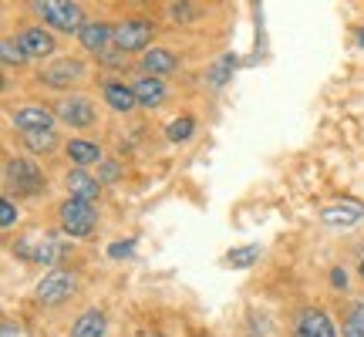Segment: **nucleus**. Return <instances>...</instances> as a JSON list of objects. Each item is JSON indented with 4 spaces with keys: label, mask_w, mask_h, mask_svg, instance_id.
<instances>
[{
    "label": "nucleus",
    "mask_w": 364,
    "mask_h": 337,
    "mask_svg": "<svg viewBox=\"0 0 364 337\" xmlns=\"http://www.w3.org/2000/svg\"><path fill=\"white\" fill-rule=\"evenodd\" d=\"M58 213H61V226H65V233H71V236H88L91 230H95V223H98L95 206L85 203V199H65Z\"/></svg>",
    "instance_id": "1"
},
{
    "label": "nucleus",
    "mask_w": 364,
    "mask_h": 337,
    "mask_svg": "<svg viewBox=\"0 0 364 337\" xmlns=\"http://www.w3.org/2000/svg\"><path fill=\"white\" fill-rule=\"evenodd\" d=\"M14 253L24 257V260H34V263L51 267L54 260L61 257V247H58V240H54L51 233H27L24 240L14 243Z\"/></svg>",
    "instance_id": "2"
},
{
    "label": "nucleus",
    "mask_w": 364,
    "mask_h": 337,
    "mask_svg": "<svg viewBox=\"0 0 364 337\" xmlns=\"http://www.w3.org/2000/svg\"><path fill=\"white\" fill-rule=\"evenodd\" d=\"M38 14L58 31H81V7L71 0H41L34 4Z\"/></svg>",
    "instance_id": "3"
},
{
    "label": "nucleus",
    "mask_w": 364,
    "mask_h": 337,
    "mask_svg": "<svg viewBox=\"0 0 364 337\" xmlns=\"http://www.w3.org/2000/svg\"><path fill=\"white\" fill-rule=\"evenodd\" d=\"M152 24L149 21H142V17H129V21H122V24H115V48H122V51H142V48H149V41H152Z\"/></svg>",
    "instance_id": "4"
},
{
    "label": "nucleus",
    "mask_w": 364,
    "mask_h": 337,
    "mask_svg": "<svg viewBox=\"0 0 364 337\" xmlns=\"http://www.w3.org/2000/svg\"><path fill=\"white\" fill-rule=\"evenodd\" d=\"M7 182H11L21 196H34L41 186H44V176H41V168L34 166V162H27V159H7Z\"/></svg>",
    "instance_id": "5"
},
{
    "label": "nucleus",
    "mask_w": 364,
    "mask_h": 337,
    "mask_svg": "<svg viewBox=\"0 0 364 337\" xmlns=\"http://www.w3.org/2000/svg\"><path fill=\"white\" fill-rule=\"evenodd\" d=\"M75 277H71V273H65V270H54V273H48V277H44V280H41L38 284V290H34V294H38V300L41 304H61V300H68L71 297V294H75Z\"/></svg>",
    "instance_id": "6"
},
{
    "label": "nucleus",
    "mask_w": 364,
    "mask_h": 337,
    "mask_svg": "<svg viewBox=\"0 0 364 337\" xmlns=\"http://www.w3.org/2000/svg\"><path fill=\"white\" fill-rule=\"evenodd\" d=\"M81 71H85V65H81L78 58H61V61H51V65L41 71V81L48 88H71V81H78Z\"/></svg>",
    "instance_id": "7"
},
{
    "label": "nucleus",
    "mask_w": 364,
    "mask_h": 337,
    "mask_svg": "<svg viewBox=\"0 0 364 337\" xmlns=\"http://www.w3.org/2000/svg\"><path fill=\"white\" fill-rule=\"evenodd\" d=\"M14 129H21V135L27 132H54V115L41 105H27L14 112Z\"/></svg>",
    "instance_id": "8"
},
{
    "label": "nucleus",
    "mask_w": 364,
    "mask_h": 337,
    "mask_svg": "<svg viewBox=\"0 0 364 337\" xmlns=\"http://www.w3.org/2000/svg\"><path fill=\"white\" fill-rule=\"evenodd\" d=\"M297 337H338L331 317L317 307H307V311L297 314Z\"/></svg>",
    "instance_id": "9"
},
{
    "label": "nucleus",
    "mask_w": 364,
    "mask_h": 337,
    "mask_svg": "<svg viewBox=\"0 0 364 337\" xmlns=\"http://www.w3.org/2000/svg\"><path fill=\"white\" fill-rule=\"evenodd\" d=\"M58 112H61V118H65L71 129H88L91 122H95V108H91V102L88 98H78V95L65 98Z\"/></svg>",
    "instance_id": "10"
},
{
    "label": "nucleus",
    "mask_w": 364,
    "mask_h": 337,
    "mask_svg": "<svg viewBox=\"0 0 364 337\" xmlns=\"http://www.w3.org/2000/svg\"><path fill=\"white\" fill-rule=\"evenodd\" d=\"M78 41L85 44V48H88V51L102 54L105 48H108V44H115V27L98 24V21H91V24H81Z\"/></svg>",
    "instance_id": "11"
},
{
    "label": "nucleus",
    "mask_w": 364,
    "mask_h": 337,
    "mask_svg": "<svg viewBox=\"0 0 364 337\" xmlns=\"http://www.w3.org/2000/svg\"><path fill=\"white\" fill-rule=\"evenodd\" d=\"M17 41H21V48H24L27 58H48V54L54 51V38L44 27H24Z\"/></svg>",
    "instance_id": "12"
},
{
    "label": "nucleus",
    "mask_w": 364,
    "mask_h": 337,
    "mask_svg": "<svg viewBox=\"0 0 364 337\" xmlns=\"http://www.w3.org/2000/svg\"><path fill=\"white\" fill-rule=\"evenodd\" d=\"M361 220H364V203H354V199H341L338 206L324 209V223H331V226H354Z\"/></svg>",
    "instance_id": "13"
},
{
    "label": "nucleus",
    "mask_w": 364,
    "mask_h": 337,
    "mask_svg": "<svg viewBox=\"0 0 364 337\" xmlns=\"http://www.w3.org/2000/svg\"><path fill=\"white\" fill-rule=\"evenodd\" d=\"M68 189H71V199L95 203V199H98V189H102V179L88 176L85 168H71V176H68Z\"/></svg>",
    "instance_id": "14"
},
{
    "label": "nucleus",
    "mask_w": 364,
    "mask_h": 337,
    "mask_svg": "<svg viewBox=\"0 0 364 337\" xmlns=\"http://www.w3.org/2000/svg\"><path fill=\"white\" fill-rule=\"evenodd\" d=\"M176 68H179V61H176V54L166 51V48H152V51H145V58H142V71L149 75V78L169 75V71H176Z\"/></svg>",
    "instance_id": "15"
},
{
    "label": "nucleus",
    "mask_w": 364,
    "mask_h": 337,
    "mask_svg": "<svg viewBox=\"0 0 364 337\" xmlns=\"http://www.w3.org/2000/svg\"><path fill=\"white\" fill-rule=\"evenodd\" d=\"M105 98H108V105H112L115 112H122V115H129L132 108L139 105L135 88H132V85H122V81H108V85H105Z\"/></svg>",
    "instance_id": "16"
},
{
    "label": "nucleus",
    "mask_w": 364,
    "mask_h": 337,
    "mask_svg": "<svg viewBox=\"0 0 364 337\" xmlns=\"http://www.w3.org/2000/svg\"><path fill=\"white\" fill-rule=\"evenodd\" d=\"M132 88H135L139 105H145V108H156V105L166 102V85H162L159 78H149V75H145V78H139Z\"/></svg>",
    "instance_id": "17"
},
{
    "label": "nucleus",
    "mask_w": 364,
    "mask_h": 337,
    "mask_svg": "<svg viewBox=\"0 0 364 337\" xmlns=\"http://www.w3.org/2000/svg\"><path fill=\"white\" fill-rule=\"evenodd\" d=\"M105 327H108V321H105L102 311H85L78 321L71 324V337H102Z\"/></svg>",
    "instance_id": "18"
},
{
    "label": "nucleus",
    "mask_w": 364,
    "mask_h": 337,
    "mask_svg": "<svg viewBox=\"0 0 364 337\" xmlns=\"http://www.w3.org/2000/svg\"><path fill=\"white\" fill-rule=\"evenodd\" d=\"M68 156L75 159L78 166H91V162H102V149L88 139H71L68 142Z\"/></svg>",
    "instance_id": "19"
},
{
    "label": "nucleus",
    "mask_w": 364,
    "mask_h": 337,
    "mask_svg": "<svg viewBox=\"0 0 364 337\" xmlns=\"http://www.w3.org/2000/svg\"><path fill=\"white\" fill-rule=\"evenodd\" d=\"M21 139H24V145L31 152H54V145H58V135H54V132H27Z\"/></svg>",
    "instance_id": "20"
},
{
    "label": "nucleus",
    "mask_w": 364,
    "mask_h": 337,
    "mask_svg": "<svg viewBox=\"0 0 364 337\" xmlns=\"http://www.w3.org/2000/svg\"><path fill=\"white\" fill-rule=\"evenodd\" d=\"M0 58H4V65H24V48H21V41L14 38H4V44H0Z\"/></svg>",
    "instance_id": "21"
},
{
    "label": "nucleus",
    "mask_w": 364,
    "mask_h": 337,
    "mask_svg": "<svg viewBox=\"0 0 364 337\" xmlns=\"http://www.w3.org/2000/svg\"><path fill=\"white\" fill-rule=\"evenodd\" d=\"M230 71H233V58L226 54V58H220V61L213 65V71H209V85H213V88H223L226 78H230Z\"/></svg>",
    "instance_id": "22"
},
{
    "label": "nucleus",
    "mask_w": 364,
    "mask_h": 337,
    "mask_svg": "<svg viewBox=\"0 0 364 337\" xmlns=\"http://www.w3.org/2000/svg\"><path fill=\"white\" fill-rule=\"evenodd\" d=\"M257 257H260V247H243V250H233V253L226 257V263H230V267H250Z\"/></svg>",
    "instance_id": "23"
},
{
    "label": "nucleus",
    "mask_w": 364,
    "mask_h": 337,
    "mask_svg": "<svg viewBox=\"0 0 364 337\" xmlns=\"http://www.w3.org/2000/svg\"><path fill=\"white\" fill-rule=\"evenodd\" d=\"M166 135H169L172 142H182V139H189V135H193V118H176Z\"/></svg>",
    "instance_id": "24"
},
{
    "label": "nucleus",
    "mask_w": 364,
    "mask_h": 337,
    "mask_svg": "<svg viewBox=\"0 0 364 337\" xmlns=\"http://www.w3.org/2000/svg\"><path fill=\"white\" fill-rule=\"evenodd\" d=\"M98 61L108 68H122L125 65V51H122V48H105V51L98 54Z\"/></svg>",
    "instance_id": "25"
},
{
    "label": "nucleus",
    "mask_w": 364,
    "mask_h": 337,
    "mask_svg": "<svg viewBox=\"0 0 364 337\" xmlns=\"http://www.w3.org/2000/svg\"><path fill=\"white\" fill-rule=\"evenodd\" d=\"M14 223H17V209H14V203L11 199H0V226L11 230Z\"/></svg>",
    "instance_id": "26"
},
{
    "label": "nucleus",
    "mask_w": 364,
    "mask_h": 337,
    "mask_svg": "<svg viewBox=\"0 0 364 337\" xmlns=\"http://www.w3.org/2000/svg\"><path fill=\"white\" fill-rule=\"evenodd\" d=\"M348 324H354L358 331L364 334V304H354L351 307V317H348Z\"/></svg>",
    "instance_id": "27"
},
{
    "label": "nucleus",
    "mask_w": 364,
    "mask_h": 337,
    "mask_svg": "<svg viewBox=\"0 0 364 337\" xmlns=\"http://www.w3.org/2000/svg\"><path fill=\"white\" fill-rule=\"evenodd\" d=\"M132 247H135L132 240H125V243H112V247H108V253H112L115 260H122V257H129V253H132Z\"/></svg>",
    "instance_id": "28"
},
{
    "label": "nucleus",
    "mask_w": 364,
    "mask_h": 337,
    "mask_svg": "<svg viewBox=\"0 0 364 337\" xmlns=\"http://www.w3.org/2000/svg\"><path fill=\"white\" fill-rule=\"evenodd\" d=\"M122 172H118V162H102V182H115Z\"/></svg>",
    "instance_id": "29"
},
{
    "label": "nucleus",
    "mask_w": 364,
    "mask_h": 337,
    "mask_svg": "<svg viewBox=\"0 0 364 337\" xmlns=\"http://www.w3.org/2000/svg\"><path fill=\"white\" fill-rule=\"evenodd\" d=\"M189 7H193V4H169V14H172V21H186V17H189Z\"/></svg>",
    "instance_id": "30"
},
{
    "label": "nucleus",
    "mask_w": 364,
    "mask_h": 337,
    "mask_svg": "<svg viewBox=\"0 0 364 337\" xmlns=\"http://www.w3.org/2000/svg\"><path fill=\"white\" fill-rule=\"evenodd\" d=\"M0 337H24V331H21V324H14V321H4Z\"/></svg>",
    "instance_id": "31"
},
{
    "label": "nucleus",
    "mask_w": 364,
    "mask_h": 337,
    "mask_svg": "<svg viewBox=\"0 0 364 337\" xmlns=\"http://www.w3.org/2000/svg\"><path fill=\"white\" fill-rule=\"evenodd\" d=\"M331 280H334V287H341V290L348 287V277H344V270H334V273H331Z\"/></svg>",
    "instance_id": "32"
},
{
    "label": "nucleus",
    "mask_w": 364,
    "mask_h": 337,
    "mask_svg": "<svg viewBox=\"0 0 364 337\" xmlns=\"http://www.w3.org/2000/svg\"><path fill=\"white\" fill-rule=\"evenodd\" d=\"M344 337H364V334H361V331H358L354 324H348V327H344Z\"/></svg>",
    "instance_id": "33"
},
{
    "label": "nucleus",
    "mask_w": 364,
    "mask_h": 337,
    "mask_svg": "<svg viewBox=\"0 0 364 337\" xmlns=\"http://www.w3.org/2000/svg\"><path fill=\"white\" fill-rule=\"evenodd\" d=\"M361 44H364V31H361Z\"/></svg>",
    "instance_id": "34"
},
{
    "label": "nucleus",
    "mask_w": 364,
    "mask_h": 337,
    "mask_svg": "<svg viewBox=\"0 0 364 337\" xmlns=\"http://www.w3.org/2000/svg\"><path fill=\"white\" fill-rule=\"evenodd\" d=\"M361 277H364V263H361Z\"/></svg>",
    "instance_id": "35"
}]
</instances>
